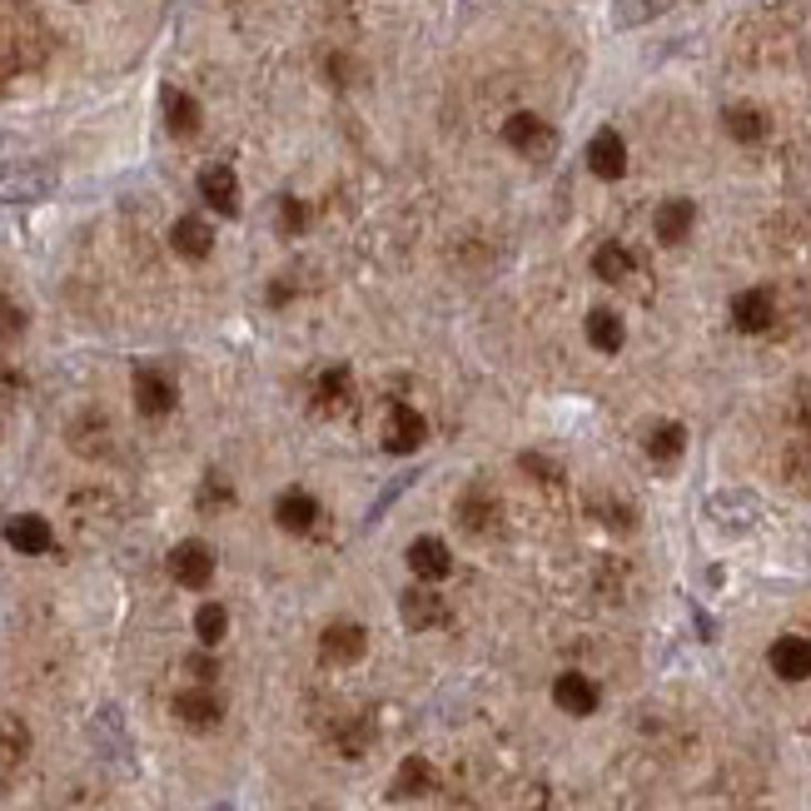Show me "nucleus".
Here are the masks:
<instances>
[{
    "instance_id": "4",
    "label": "nucleus",
    "mask_w": 811,
    "mask_h": 811,
    "mask_svg": "<svg viewBox=\"0 0 811 811\" xmlns=\"http://www.w3.org/2000/svg\"><path fill=\"white\" fill-rule=\"evenodd\" d=\"M175 399H180V389H175V379H165L160 369L135 373V409H140L145 419H165V413L175 409Z\"/></svg>"
},
{
    "instance_id": "10",
    "label": "nucleus",
    "mask_w": 811,
    "mask_h": 811,
    "mask_svg": "<svg viewBox=\"0 0 811 811\" xmlns=\"http://www.w3.org/2000/svg\"><path fill=\"white\" fill-rule=\"evenodd\" d=\"M767 662H771V672H777L781 682L811 677V642L807 638H777L771 642V652H767Z\"/></svg>"
},
{
    "instance_id": "32",
    "label": "nucleus",
    "mask_w": 811,
    "mask_h": 811,
    "mask_svg": "<svg viewBox=\"0 0 811 811\" xmlns=\"http://www.w3.org/2000/svg\"><path fill=\"white\" fill-rule=\"evenodd\" d=\"M280 214H284V234H299L304 224H309V210H304L299 200H284V204H280Z\"/></svg>"
},
{
    "instance_id": "8",
    "label": "nucleus",
    "mask_w": 811,
    "mask_h": 811,
    "mask_svg": "<svg viewBox=\"0 0 811 811\" xmlns=\"http://www.w3.org/2000/svg\"><path fill=\"white\" fill-rule=\"evenodd\" d=\"M399 612H403V622H409L413 632L443 628V622H449V602H443L433 588H409L403 592V602H399Z\"/></svg>"
},
{
    "instance_id": "33",
    "label": "nucleus",
    "mask_w": 811,
    "mask_h": 811,
    "mask_svg": "<svg viewBox=\"0 0 811 811\" xmlns=\"http://www.w3.org/2000/svg\"><path fill=\"white\" fill-rule=\"evenodd\" d=\"M220 503H230V483L210 478V483H204V508H220Z\"/></svg>"
},
{
    "instance_id": "16",
    "label": "nucleus",
    "mask_w": 811,
    "mask_h": 811,
    "mask_svg": "<svg viewBox=\"0 0 811 811\" xmlns=\"http://www.w3.org/2000/svg\"><path fill=\"white\" fill-rule=\"evenodd\" d=\"M170 244H175V254H185V260H204V254L214 250V224H204L200 214H185V220H175Z\"/></svg>"
},
{
    "instance_id": "26",
    "label": "nucleus",
    "mask_w": 811,
    "mask_h": 811,
    "mask_svg": "<svg viewBox=\"0 0 811 811\" xmlns=\"http://www.w3.org/2000/svg\"><path fill=\"white\" fill-rule=\"evenodd\" d=\"M672 0H612V21L618 25H647L667 11Z\"/></svg>"
},
{
    "instance_id": "9",
    "label": "nucleus",
    "mask_w": 811,
    "mask_h": 811,
    "mask_svg": "<svg viewBox=\"0 0 811 811\" xmlns=\"http://www.w3.org/2000/svg\"><path fill=\"white\" fill-rule=\"evenodd\" d=\"M423 443V413L409 403H393L389 423H383V449L389 453H413Z\"/></svg>"
},
{
    "instance_id": "25",
    "label": "nucleus",
    "mask_w": 811,
    "mask_h": 811,
    "mask_svg": "<svg viewBox=\"0 0 811 811\" xmlns=\"http://www.w3.org/2000/svg\"><path fill=\"white\" fill-rule=\"evenodd\" d=\"M682 449H687V433H682V423H662V429H652V439H647L652 463H677Z\"/></svg>"
},
{
    "instance_id": "13",
    "label": "nucleus",
    "mask_w": 811,
    "mask_h": 811,
    "mask_svg": "<svg viewBox=\"0 0 811 811\" xmlns=\"http://www.w3.org/2000/svg\"><path fill=\"white\" fill-rule=\"evenodd\" d=\"M731 319H737L741 334H761V329H771V319H777V304H771L767 289H747V294L731 299Z\"/></svg>"
},
{
    "instance_id": "2",
    "label": "nucleus",
    "mask_w": 811,
    "mask_h": 811,
    "mask_svg": "<svg viewBox=\"0 0 811 811\" xmlns=\"http://www.w3.org/2000/svg\"><path fill=\"white\" fill-rule=\"evenodd\" d=\"M364 647H369V632H364L359 622H329L324 638H319V657L329 662V667H349V662H359Z\"/></svg>"
},
{
    "instance_id": "5",
    "label": "nucleus",
    "mask_w": 811,
    "mask_h": 811,
    "mask_svg": "<svg viewBox=\"0 0 811 811\" xmlns=\"http://www.w3.org/2000/svg\"><path fill=\"white\" fill-rule=\"evenodd\" d=\"M6 543H11L15 552H25V558H35V552H51L55 533L41 513H15V518L6 523Z\"/></svg>"
},
{
    "instance_id": "23",
    "label": "nucleus",
    "mask_w": 811,
    "mask_h": 811,
    "mask_svg": "<svg viewBox=\"0 0 811 811\" xmlns=\"http://www.w3.org/2000/svg\"><path fill=\"white\" fill-rule=\"evenodd\" d=\"M165 120H170L175 135H194L200 130V105L185 91H165Z\"/></svg>"
},
{
    "instance_id": "17",
    "label": "nucleus",
    "mask_w": 811,
    "mask_h": 811,
    "mask_svg": "<svg viewBox=\"0 0 811 811\" xmlns=\"http://www.w3.org/2000/svg\"><path fill=\"white\" fill-rule=\"evenodd\" d=\"M274 518H280L284 533H309L314 518H319V503H314L304 488H289L280 503H274Z\"/></svg>"
},
{
    "instance_id": "1",
    "label": "nucleus",
    "mask_w": 811,
    "mask_h": 811,
    "mask_svg": "<svg viewBox=\"0 0 811 811\" xmlns=\"http://www.w3.org/2000/svg\"><path fill=\"white\" fill-rule=\"evenodd\" d=\"M51 170L31 160H0V200L6 204H31L51 194Z\"/></svg>"
},
{
    "instance_id": "11",
    "label": "nucleus",
    "mask_w": 811,
    "mask_h": 811,
    "mask_svg": "<svg viewBox=\"0 0 811 811\" xmlns=\"http://www.w3.org/2000/svg\"><path fill=\"white\" fill-rule=\"evenodd\" d=\"M175 717H180L185 727L204 731V727H214V722L224 717V707H220V697H214L210 687H190V692H180V697H175Z\"/></svg>"
},
{
    "instance_id": "24",
    "label": "nucleus",
    "mask_w": 811,
    "mask_h": 811,
    "mask_svg": "<svg viewBox=\"0 0 811 811\" xmlns=\"http://www.w3.org/2000/svg\"><path fill=\"white\" fill-rule=\"evenodd\" d=\"M588 339L598 344L602 354H618L622 349V319L612 309H592L588 314Z\"/></svg>"
},
{
    "instance_id": "3",
    "label": "nucleus",
    "mask_w": 811,
    "mask_h": 811,
    "mask_svg": "<svg viewBox=\"0 0 811 811\" xmlns=\"http://www.w3.org/2000/svg\"><path fill=\"white\" fill-rule=\"evenodd\" d=\"M170 578L180 582V588H210L214 578V552L204 548V543H180V548L170 552Z\"/></svg>"
},
{
    "instance_id": "28",
    "label": "nucleus",
    "mask_w": 811,
    "mask_h": 811,
    "mask_svg": "<svg viewBox=\"0 0 811 811\" xmlns=\"http://www.w3.org/2000/svg\"><path fill=\"white\" fill-rule=\"evenodd\" d=\"M592 270H598V280L618 284V280H628V270H632V254L622 250V244H602V250L592 254Z\"/></svg>"
},
{
    "instance_id": "19",
    "label": "nucleus",
    "mask_w": 811,
    "mask_h": 811,
    "mask_svg": "<svg viewBox=\"0 0 811 811\" xmlns=\"http://www.w3.org/2000/svg\"><path fill=\"white\" fill-rule=\"evenodd\" d=\"M692 220H697V210H692V200H667L657 210V240L662 244H682L692 234Z\"/></svg>"
},
{
    "instance_id": "12",
    "label": "nucleus",
    "mask_w": 811,
    "mask_h": 811,
    "mask_svg": "<svg viewBox=\"0 0 811 811\" xmlns=\"http://www.w3.org/2000/svg\"><path fill=\"white\" fill-rule=\"evenodd\" d=\"M552 702H558L562 712H572V717H588V712H598V687H592V677H582V672H562V677L552 682Z\"/></svg>"
},
{
    "instance_id": "20",
    "label": "nucleus",
    "mask_w": 811,
    "mask_h": 811,
    "mask_svg": "<svg viewBox=\"0 0 811 811\" xmlns=\"http://www.w3.org/2000/svg\"><path fill=\"white\" fill-rule=\"evenodd\" d=\"M707 513L717 523H727V528H747V523L757 518V498H747V493H717V498L707 503Z\"/></svg>"
},
{
    "instance_id": "31",
    "label": "nucleus",
    "mask_w": 811,
    "mask_h": 811,
    "mask_svg": "<svg viewBox=\"0 0 811 811\" xmlns=\"http://www.w3.org/2000/svg\"><path fill=\"white\" fill-rule=\"evenodd\" d=\"M21 329H25V309L15 299H0V344L15 339Z\"/></svg>"
},
{
    "instance_id": "21",
    "label": "nucleus",
    "mask_w": 811,
    "mask_h": 811,
    "mask_svg": "<svg viewBox=\"0 0 811 811\" xmlns=\"http://www.w3.org/2000/svg\"><path fill=\"white\" fill-rule=\"evenodd\" d=\"M722 125H727V135L731 140H741V145H757L761 135H767V115L751 110V105H727Z\"/></svg>"
},
{
    "instance_id": "27",
    "label": "nucleus",
    "mask_w": 811,
    "mask_h": 811,
    "mask_svg": "<svg viewBox=\"0 0 811 811\" xmlns=\"http://www.w3.org/2000/svg\"><path fill=\"white\" fill-rule=\"evenodd\" d=\"M459 523H463L468 533H483V528H488V523H493V498H488V493H478V488L463 493V498H459Z\"/></svg>"
},
{
    "instance_id": "15",
    "label": "nucleus",
    "mask_w": 811,
    "mask_h": 811,
    "mask_svg": "<svg viewBox=\"0 0 811 811\" xmlns=\"http://www.w3.org/2000/svg\"><path fill=\"white\" fill-rule=\"evenodd\" d=\"M409 568L419 572L423 582H439V578H449V572H453L449 543H443V538H413V548H409Z\"/></svg>"
},
{
    "instance_id": "18",
    "label": "nucleus",
    "mask_w": 811,
    "mask_h": 811,
    "mask_svg": "<svg viewBox=\"0 0 811 811\" xmlns=\"http://www.w3.org/2000/svg\"><path fill=\"white\" fill-rule=\"evenodd\" d=\"M25 751H31V731H25V722L21 717H0V777L21 767Z\"/></svg>"
},
{
    "instance_id": "35",
    "label": "nucleus",
    "mask_w": 811,
    "mask_h": 811,
    "mask_svg": "<svg viewBox=\"0 0 811 811\" xmlns=\"http://www.w3.org/2000/svg\"><path fill=\"white\" fill-rule=\"evenodd\" d=\"M190 672H194V677H200V682H210V677H214V672H220V667H214L210 657H190Z\"/></svg>"
},
{
    "instance_id": "6",
    "label": "nucleus",
    "mask_w": 811,
    "mask_h": 811,
    "mask_svg": "<svg viewBox=\"0 0 811 811\" xmlns=\"http://www.w3.org/2000/svg\"><path fill=\"white\" fill-rule=\"evenodd\" d=\"M503 140H508L518 155H533V160L552 150V130L538 120V115H528V110H523V115H508V125H503Z\"/></svg>"
},
{
    "instance_id": "30",
    "label": "nucleus",
    "mask_w": 811,
    "mask_h": 811,
    "mask_svg": "<svg viewBox=\"0 0 811 811\" xmlns=\"http://www.w3.org/2000/svg\"><path fill=\"white\" fill-rule=\"evenodd\" d=\"M339 399H349V369H329L319 379V393H314V403H319V409H334Z\"/></svg>"
},
{
    "instance_id": "36",
    "label": "nucleus",
    "mask_w": 811,
    "mask_h": 811,
    "mask_svg": "<svg viewBox=\"0 0 811 811\" xmlns=\"http://www.w3.org/2000/svg\"><path fill=\"white\" fill-rule=\"evenodd\" d=\"M801 413H807V423H811V389L801 393Z\"/></svg>"
},
{
    "instance_id": "14",
    "label": "nucleus",
    "mask_w": 811,
    "mask_h": 811,
    "mask_svg": "<svg viewBox=\"0 0 811 811\" xmlns=\"http://www.w3.org/2000/svg\"><path fill=\"white\" fill-rule=\"evenodd\" d=\"M200 194L210 210L240 214V180H234V170H224V165H210V170L200 175Z\"/></svg>"
},
{
    "instance_id": "22",
    "label": "nucleus",
    "mask_w": 811,
    "mask_h": 811,
    "mask_svg": "<svg viewBox=\"0 0 811 811\" xmlns=\"http://www.w3.org/2000/svg\"><path fill=\"white\" fill-rule=\"evenodd\" d=\"M433 787V767L423 757H403L399 777H393V801H409V797H423Z\"/></svg>"
},
{
    "instance_id": "34",
    "label": "nucleus",
    "mask_w": 811,
    "mask_h": 811,
    "mask_svg": "<svg viewBox=\"0 0 811 811\" xmlns=\"http://www.w3.org/2000/svg\"><path fill=\"white\" fill-rule=\"evenodd\" d=\"M523 468H528V473H533V478H548V483H552V478H558V468H552V463H548V459H538V453H528V459H523Z\"/></svg>"
},
{
    "instance_id": "7",
    "label": "nucleus",
    "mask_w": 811,
    "mask_h": 811,
    "mask_svg": "<svg viewBox=\"0 0 811 811\" xmlns=\"http://www.w3.org/2000/svg\"><path fill=\"white\" fill-rule=\"evenodd\" d=\"M588 170L598 175V180H622V170H628V145H622L618 130H598V135H592Z\"/></svg>"
},
{
    "instance_id": "29",
    "label": "nucleus",
    "mask_w": 811,
    "mask_h": 811,
    "mask_svg": "<svg viewBox=\"0 0 811 811\" xmlns=\"http://www.w3.org/2000/svg\"><path fill=\"white\" fill-rule=\"evenodd\" d=\"M194 632H200L204 647H214V642H224V632H230V612L220 608V602H204L200 612H194Z\"/></svg>"
}]
</instances>
